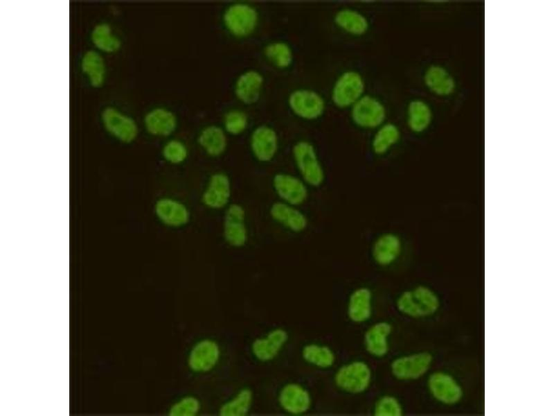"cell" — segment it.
I'll return each instance as SVG.
<instances>
[{"mask_svg":"<svg viewBox=\"0 0 554 416\" xmlns=\"http://www.w3.org/2000/svg\"><path fill=\"white\" fill-rule=\"evenodd\" d=\"M429 387L434 397L445 404H455L462 396V390L458 384L452 377L445 373L433 374L429 379Z\"/></svg>","mask_w":554,"mask_h":416,"instance_id":"cell-20","label":"cell"},{"mask_svg":"<svg viewBox=\"0 0 554 416\" xmlns=\"http://www.w3.org/2000/svg\"><path fill=\"white\" fill-rule=\"evenodd\" d=\"M198 141L206 153L213 157L222 155L226 147L225 133L216 125L205 128L201 132Z\"/></svg>","mask_w":554,"mask_h":416,"instance_id":"cell-26","label":"cell"},{"mask_svg":"<svg viewBox=\"0 0 554 416\" xmlns=\"http://www.w3.org/2000/svg\"><path fill=\"white\" fill-rule=\"evenodd\" d=\"M162 154L164 159L172 164H180L187 157L188 150L180 141L172 139L163 146Z\"/></svg>","mask_w":554,"mask_h":416,"instance_id":"cell-37","label":"cell"},{"mask_svg":"<svg viewBox=\"0 0 554 416\" xmlns=\"http://www.w3.org/2000/svg\"><path fill=\"white\" fill-rule=\"evenodd\" d=\"M372 373L364 361H355L341 366L335 373L334 382L341 390L352 394H359L369 387Z\"/></svg>","mask_w":554,"mask_h":416,"instance_id":"cell-4","label":"cell"},{"mask_svg":"<svg viewBox=\"0 0 554 416\" xmlns=\"http://www.w3.org/2000/svg\"><path fill=\"white\" fill-rule=\"evenodd\" d=\"M373 413L376 416H400L402 409L401 404L395 397L385 395L377 401Z\"/></svg>","mask_w":554,"mask_h":416,"instance_id":"cell-36","label":"cell"},{"mask_svg":"<svg viewBox=\"0 0 554 416\" xmlns=\"http://www.w3.org/2000/svg\"><path fill=\"white\" fill-rule=\"evenodd\" d=\"M220 357L219 345L209 338L202 339L194 345L188 356V365L195 372L212 370Z\"/></svg>","mask_w":554,"mask_h":416,"instance_id":"cell-9","label":"cell"},{"mask_svg":"<svg viewBox=\"0 0 554 416\" xmlns=\"http://www.w3.org/2000/svg\"><path fill=\"white\" fill-rule=\"evenodd\" d=\"M301 354L305 361L319 368H329L335 361L334 352L324 345L307 344L302 349Z\"/></svg>","mask_w":554,"mask_h":416,"instance_id":"cell-29","label":"cell"},{"mask_svg":"<svg viewBox=\"0 0 554 416\" xmlns=\"http://www.w3.org/2000/svg\"><path fill=\"white\" fill-rule=\"evenodd\" d=\"M201 408L199 400L194 396H185L170 408L168 415L170 416H195Z\"/></svg>","mask_w":554,"mask_h":416,"instance_id":"cell-35","label":"cell"},{"mask_svg":"<svg viewBox=\"0 0 554 416\" xmlns=\"http://www.w3.org/2000/svg\"><path fill=\"white\" fill-rule=\"evenodd\" d=\"M263 85L262 75L256 71H248L237 80L235 92L237 97L245 104L256 103L260 98Z\"/></svg>","mask_w":554,"mask_h":416,"instance_id":"cell-25","label":"cell"},{"mask_svg":"<svg viewBox=\"0 0 554 416\" xmlns=\"http://www.w3.org/2000/svg\"><path fill=\"white\" fill-rule=\"evenodd\" d=\"M407 114L409 127L415 132L424 131L430 123L431 119L430 109L421 101H411L409 105Z\"/></svg>","mask_w":554,"mask_h":416,"instance_id":"cell-32","label":"cell"},{"mask_svg":"<svg viewBox=\"0 0 554 416\" xmlns=\"http://www.w3.org/2000/svg\"><path fill=\"white\" fill-rule=\"evenodd\" d=\"M431 361V356L427 352L398 357L391 365V372L400 380L416 379L428 370Z\"/></svg>","mask_w":554,"mask_h":416,"instance_id":"cell-10","label":"cell"},{"mask_svg":"<svg viewBox=\"0 0 554 416\" xmlns=\"http://www.w3.org/2000/svg\"><path fill=\"white\" fill-rule=\"evenodd\" d=\"M427 86L434 93L446 96L452 94L455 88V83L447 71L438 66L429 67L425 75Z\"/></svg>","mask_w":554,"mask_h":416,"instance_id":"cell-27","label":"cell"},{"mask_svg":"<svg viewBox=\"0 0 554 416\" xmlns=\"http://www.w3.org/2000/svg\"><path fill=\"white\" fill-rule=\"evenodd\" d=\"M400 133L398 128L392 123H384L377 128L372 141L371 148L377 155L386 153L399 140Z\"/></svg>","mask_w":554,"mask_h":416,"instance_id":"cell-28","label":"cell"},{"mask_svg":"<svg viewBox=\"0 0 554 416\" xmlns=\"http://www.w3.org/2000/svg\"><path fill=\"white\" fill-rule=\"evenodd\" d=\"M288 203L276 202L270 208L271 218L293 232L304 231L308 225L306 216L298 209Z\"/></svg>","mask_w":554,"mask_h":416,"instance_id":"cell-18","label":"cell"},{"mask_svg":"<svg viewBox=\"0 0 554 416\" xmlns=\"http://www.w3.org/2000/svg\"><path fill=\"white\" fill-rule=\"evenodd\" d=\"M392 327L387 322H378L368 329L364 335V345L367 352L377 358L384 356L388 350V338Z\"/></svg>","mask_w":554,"mask_h":416,"instance_id":"cell-21","label":"cell"},{"mask_svg":"<svg viewBox=\"0 0 554 416\" xmlns=\"http://www.w3.org/2000/svg\"><path fill=\"white\" fill-rule=\"evenodd\" d=\"M287 339L288 333L285 329L275 328L265 336L254 340L251 345L252 353L260 361H269L279 354Z\"/></svg>","mask_w":554,"mask_h":416,"instance_id":"cell-14","label":"cell"},{"mask_svg":"<svg viewBox=\"0 0 554 416\" xmlns=\"http://www.w3.org/2000/svg\"><path fill=\"white\" fill-rule=\"evenodd\" d=\"M258 20L257 11L247 3L232 4L224 14V22L226 28L237 37L250 35L256 28Z\"/></svg>","mask_w":554,"mask_h":416,"instance_id":"cell-7","label":"cell"},{"mask_svg":"<svg viewBox=\"0 0 554 416\" xmlns=\"http://www.w3.org/2000/svg\"><path fill=\"white\" fill-rule=\"evenodd\" d=\"M278 144L277 134L269 126H259L252 133L251 150L256 158L260 162L271 161L277 152Z\"/></svg>","mask_w":554,"mask_h":416,"instance_id":"cell-16","label":"cell"},{"mask_svg":"<svg viewBox=\"0 0 554 416\" xmlns=\"http://www.w3.org/2000/svg\"><path fill=\"white\" fill-rule=\"evenodd\" d=\"M348 315L354 322L361 323L367 321L372 314V293L366 287L355 289L350 295Z\"/></svg>","mask_w":554,"mask_h":416,"instance_id":"cell-22","label":"cell"},{"mask_svg":"<svg viewBox=\"0 0 554 416\" xmlns=\"http://www.w3.org/2000/svg\"><path fill=\"white\" fill-rule=\"evenodd\" d=\"M253 393L249 388H242L231 399L224 402L219 409L221 416H244L251 406Z\"/></svg>","mask_w":554,"mask_h":416,"instance_id":"cell-30","label":"cell"},{"mask_svg":"<svg viewBox=\"0 0 554 416\" xmlns=\"http://www.w3.org/2000/svg\"><path fill=\"white\" fill-rule=\"evenodd\" d=\"M102 120L106 130L123 142H132L137 136L138 128L135 121L113 107L104 110Z\"/></svg>","mask_w":554,"mask_h":416,"instance_id":"cell-12","label":"cell"},{"mask_svg":"<svg viewBox=\"0 0 554 416\" xmlns=\"http://www.w3.org/2000/svg\"><path fill=\"white\" fill-rule=\"evenodd\" d=\"M311 397L303 386L295 383L285 385L279 392L278 402L281 408L292 415L306 413L311 406Z\"/></svg>","mask_w":554,"mask_h":416,"instance_id":"cell-13","label":"cell"},{"mask_svg":"<svg viewBox=\"0 0 554 416\" xmlns=\"http://www.w3.org/2000/svg\"><path fill=\"white\" fill-rule=\"evenodd\" d=\"M288 105L298 117L313 121L320 118L325 110V101L317 92L310 89H298L289 96Z\"/></svg>","mask_w":554,"mask_h":416,"instance_id":"cell-6","label":"cell"},{"mask_svg":"<svg viewBox=\"0 0 554 416\" xmlns=\"http://www.w3.org/2000/svg\"><path fill=\"white\" fill-rule=\"evenodd\" d=\"M154 211L159 220L169 227H181L190 219V212L186 206L170 198L158 200L154 205Z\"/></svg>","mask_w":554,"mask_h":416,"instance_id":"cell-15","label":"cell"},{"mask_svg":"<svg viewBox=\"0 0 554 416\" xmlns=\"http://www.w3.org/2000/svg\"><path fill=\"white\" fill-rule=\"evenodd\" d=\"M91 40L96 47L108 53L117 51L120 46V40L112 34L109 26L107 24H100L95 26L91 33Z\"/></svg>","mask_w":554,"mask_h":416,"instance_id":"cell-34","label":"cell"},{"mask_svg":"<svg viewBox=\"0 0 554 416\" xmlns=\"http://www.w3.org/2000/svg\"><path fill=\"white\" fill-rule=\"evenodd\" d=\"M402 241L393 233H384L379 235L372 246V257L379 266H386L393 263L400 254Z\"/></svg>","mask_w":554,"mask_h":416,"instance_id":"cell-19","label":"cell"},{"mask_svg":"<svg viewBox=\"0 0 554 416\" xmlns=\"http://www.w3.org/2000/svg\"><path fill=\"white\" fill-rule=\"evenodd\" d=\"M292 155L301 179L311 187L321 185L325 173L314 146L307 141H298L293 146Z\"/></svg>","mask_w":554,"mask_h":416,"instance_id":"cell-1","label":"cell"},{"mask_svg":"<svg viewBox=\"0 0 554 416\" xmlns=\"http://www.w3.org/2000/svg\"><path fill=\"white\" fill-rule=\"evenodd\" d=\"M266 57L277 67L285 69L293 62V52L290 46L283 42L269 44L265 49Z\"/></svg>","mask_w":554,"mask_h":416,"instance_id":"cell-33","label":"cell"},{"mask_svg":"<svg viewBox=\"0 0 554 416\" xmlns=\"http://www.w3.org/2000/svg\"><path fill=\"white\" fill-rule=\"evenodd\" d=\"M224 126L226 131L232 135L240 134L247 126V117L241 111H231L225 116Z\"/></svg>","mask_w":554,"mask_h":416,"instance_id":"cell-38","label":"cell"},{"mask_svg":"<svg viewBox=\"0 0 554 416\" xmlns=\"http://www.w3.org/2000/svg\"><path fill=\"white\" fill-rule=\"evenodd\" d=\"M365 81L362 76L354 70L343 72L335 80L331 98L335 106L341 109L351 107L364 95Z\"/></svg>","mask_w":554,"mask_h":416,"instance_id":"cell-3","label":"cell"},{"mask_svg":"<svg viewBox=\"0 0 554 416\" xmlns=\"http://www.w3.org/2000/svg\"><path fill=\"white\" fill-rule=\"evenodd\" d=\"M350 117L359 128H377L385 121L386 110L379 99L364 94L350 107Z\"/></svg>","mask_w":554,"mask_h":416,"instance_id":"cell-5","label":"cell"},{"mask_svg":"<svg viewBox=\"0 0 554 416\" xmlns=\"http://www.w3.org/2000/svg\"><path fill=\"white\" fill-rule=\"evenodd\" d=\"M230 196V180L225 173L219 172L211 176L202 201L209 208L221 209L228 203Z\"/></svg>","mask_w":554,"mask_h":416,"instance_id":"cell-17","label":"cell"},{"mask_svg":"<svg viewBox=\"0 0 554 416\" xmlns=\"http://www.w3.org/2000/svg\"><path fill=\"white\" fill-rule=\"evenodd\" d=\"M144 123L149 133L155 136L165 137L175 131L177 119L171 111L158 107L146 114Z\"/></svg>","mask_w":554,"mask_h":416,"instance_id":"cell-24","label":"cell"},{"mask_svg":"<svg viewBox=\"0 0 554 416\" xmlns=\"http://www.w3.org/2000/svg\"><path fill=\"white\" fill-rule=\"evenodd\" d=\"M396 305L401 313L419 318L434 313L438 308L439 301L432 291L420 286L404 292L398 297Z\"/></svg>","mask_w":554,"mask_h":416,"instance_id":"cell-2","label":"cell"},{"mask_svg":"<svg viewBox=\"0 0 554 416\" xmlns=\"http://www.w3.org/2000/svg\"><path fill=\"white\" fill-rule=\"evenodd\" d=\"M334 21L343 32L354 36L366 34L370 26L367 17L364 14L348 8L338 10L334 15Z\"/></svg>","mask_w":554,"mask_h":416,"instance_id":"cell-23","label":"cell"},{"mask_svg":"<svg viewBox=\"0 0 554 416\" xmlns=\"http://www.w3.org/2000/svg\"><path fill=\"white\" fill-rule=\"evenodd\" d=\"M81 66L91 85L99 87L102 84L105 67L102 58L98 53L93 51L87 52L82 59Z\"/></svg>","mask_w":554,"mask_h":416,"instance_id":"cell-31","label":"cell"},{"mask_svg":"<svg viewBox=\"0 0 554 416\" xmlns=\"http://www.w3.org/2000/svg\"><path fill=\"white\" fill-rule=\"evenodd\" d=\"M273 187L283 202L298 206L308 197L307 184L293 175L285 173L276 174L273 178Z\"/></svg>","mask_w":554,"mask_h":416,"instance_id":"cell-8","label":"cell"},{"mask_svg":"<svg viewBox=\"0 0 554 416\" xmlns=\"http://www.w3.org/2000/svg\"><path fill=\"white\" fill-rule=\"evenodd\" d=\"M225 241L233 247H242L247 241L245 211L238 204H232L226 209L223 223Z\"/></svg>","mask_w":554,"mask_h":416,"instance_id":"cell-11","label":"cell"}]
</instances>
